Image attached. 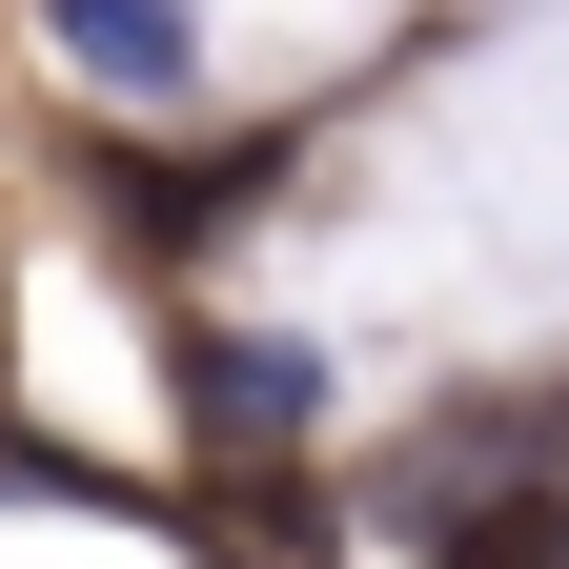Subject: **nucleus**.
Here are the masks:
<instances>
[{
    "instance_id": "f257e3e1",
    "label": "nucleus",
    "mask_w": 569,
    "mask_h": 569,
    "mask_svg": "<svg viewBox=\"0 0 569 569\" xmlns=\"http://www.w3.org/2000/svg\"><path fill=\"white\" fill-rule=\"evenodd\" d=\"M41 21H61V61H82L122 122H163V102L203 82V21H183V0H41Z\"/></svg>"
},
{
    "instance_id": "f03ea898",
    "label": "nucleus",
    "mask_w": 569,
    "mask_h": 569,
    "mask_svg": "<svg viewBox=\"0 0 569 569\" xmlns=\"http://www.w3.org/2000/svg\"><path fill=\"white\" fill-rule=\"evenodd\" d=\"M183 407H203V448H306L326 367H306V346H244V326H203V346H183Z\"/></svg>"
}]
</instances>
